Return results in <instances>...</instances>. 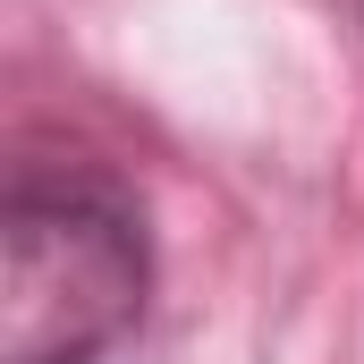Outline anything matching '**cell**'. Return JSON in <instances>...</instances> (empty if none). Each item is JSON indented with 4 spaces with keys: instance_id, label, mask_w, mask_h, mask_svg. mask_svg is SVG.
<instances>
[{
    "instance_id": "1",
    "label": "cell",
    "mask_w": 364,
    "mask_h": 364,
    "mask_svg": "<svg viewBox=\"0 0 364 364\" xmlns=\"http://www.w3.org/2000/svg\"><path fill=\"white\" fill-rule=\"evenodd\" d=\"M153 296L136 186L68 144H26L0 195V364H102Z\"/></svg>"
}]
</instances>
